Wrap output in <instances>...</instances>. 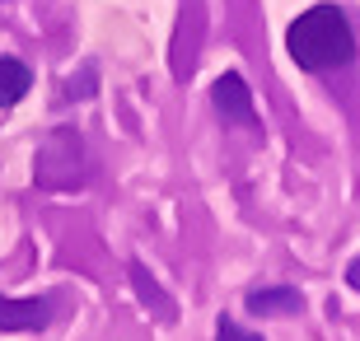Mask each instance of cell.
Instances as JSON below:
<instances>
[{"label":"cell","instance_id":"cell-1","mask_svg":"<svg viewBox=\"0 0 360 341\" xmlns=\"http://www.w3.org/2000/svg\"><path fill=\"white\" fill-rule=\"evenodd\" d=\"M285 52L300 70L323 75V70H342L356 61V33L351 19L337 5H309L290 28H285Z\"/></svg>","mask_w":360,"mask_h":341},{"label":"cell","instance_id":"cell-2","mask_svg":"<svg viewBox=\"0 0 360 341\" xmlns=\"http://www.w3.org/2000/svg\"><path fill=\"white\" fill-rule=\"evenodd\" d=\"M211 103L215 112L234 127H257V103H253V89H248V79L239 70H225V75L211 84Z\"/></svg>","mask_w":360,"mask_h":341},{"label":"cell","instance_id":"cell-3","mask_svg":"<svg viewBox=\"0 0 360 341\" xmlns=\"http://www.w3.org/2000/svg\"><path fill=\"white\" fill-rule=\"evenodd\" d=\"M52 323V300H10L0 295V332H42Z\"/></svg>","mask_w":360,"mask_h":341},{"label":"cell","instance_id":"cell-4","mask_svg":"<svg viewBox=\"0 0 360 341\" xmlns=\"http://www.w3.org/2000/svg\"><path fill=\"white\" fill-rule=\"evenodd\" d=\"M243 309L253 318H285V314H300L304 309V295L295 285H267V290H248L243 295Z\"/></svg>","mask_w":360,"mask_h":341},{"label":"cell","instance_id":"cell-5","mask_svg":"<svg viewBox=\"0 0 360 341\" xmlns=\"http://www.w3.org/2000/svg\"><path fill=\"white\" fill-rule=\"evenodd\" d=\"M28 89H33V70L14 56H0V108H14Z\"/></svg>","mask_w":360,"mask_h":341},{"label":"cell","instance_id":"cell-6","mask_svg":"<svg viewBox=\"0 0 360 341\" xmlns=\"http://www.w3.org/2000/svg\"><path fill=\"white\" fill-rule=\"evenodd\" d=\"M131 281H136V295H141V300H146V304H155V309H160L164 318H174V300H164V295H160V285H155V276H150L141 262H131Z\"/></svg>","mask_w":360,"mask_h":341},{"label":"cell","instance_id":"cell-7","mask_svg":"<svg viewBox=\"0 0 360 341\" xmlns=\"http://www.w3.org/2000/svg\"><path fill=\"white\" fill-rule=\"evenodd\" d=\"M215 341H262V337L248 332V328H239L234 318H220V323H215Z\"/></svg>","mask_w":360,"mask_h":341},{"label":"cell","instance_id":"cell-8","mask_svg":"<svg viewBox=\"0 0 360 341\" xmlns=\"http://www.w3.org/2000/svg\"><path fill=\"white\" fill-rule=\"evenodd\" d=\"M347 281H351V290H360V257L347 266Z\"/></svg>","mask_w":360,"mask_h":341}]
</instances>
